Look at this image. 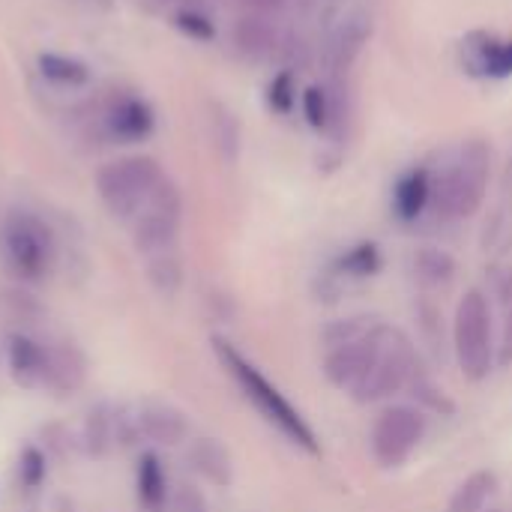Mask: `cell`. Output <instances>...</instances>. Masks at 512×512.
<instances>
[{
    "label": "cell",
    "mask_w": 512,
    "mask_h": 512,
    "mask_svg": "<svg viewBox=\"0 0 512 512\" xmlns=\"http://www.w3.org/2000/svg\"><path fill=\"white\" fill-rule=\"evenodd\" d=\"M213 351H216L219 363L225 366V372L234 378V384L243 390V396L255 405V411H258L270 426H276L291 444H297V447L306 450L309 456H318V453H321V444H318L312 426H309V423L303 420V414L285 399V393H282L273 381H267V375H264L252 360H246V357H243L228 339H222V336L213 339Z\"/></svg>",
    "instance_id": "obj_1"
},
{
    "label": "cell",
    "mask_w": 512,
    "mask_h": 512,
    "mask_svg": "<svg viewBox=\"0 0 512 512\" xmlns=\"http://www.w3.org/2000/svg\"><path fill=\"white\" fill-rule=\"evenodd\" d=\"M489 177H492V150L483 138H471L459 147V156L435 183L432 204L447 219H471L486 201Z\"/></svg>",
    "instance_id": "obj_2"
},
{
    "label": "cell",
    "mask_w": 512,
    "mask_h": 512,
    "mask_svg": "<svg viewBox=\"0 0 512 512\" xmlns=\"http://www.w3.org/2000/svg\"><path fill=\"white\" fill-rule=\"evenodd\" d=\"M0 255L6 270L27 285L45 282L57 261V243L45 219L27 210H12L0 225Z\"/></svg>",
    "instance_id": "obj_3"
},
{
    "label": "cell",
    "mask_w": 512,
    "mask_h": 512,
    "mask_svg": "<svg viewBox=\"0 0 512 512\" xmlns=\"http://www.w3.org/2000/svg\"><path fill=\"white\" fill-rule=\"evenodd\" d=\"M162 180L165 174L153 156H126L96 171V192L111 216L129 219L144 207V201Z\"/></svg>",
    "instance_id": "obj_4"
},
{
    "label": "cell",
    "mask_w": 512,
    "mask_h": 512,
    "mask_svg": "<svg viewBox=\"0 0 512 512\" xmlns=\"http://www.w3.org/2000/svg\"><path fill=\"white\" fill-rule=\"evenodd\" d=\"M453 348L459 369L468 381H483L495 363V339H492V306L483 291L471 288L453 321Z\"/></svg>",
    "instance_id": "obj_5"
},
{
    "label": "cell",
    "mask_w": 512,
    "mask_h": 512,
    "mask_svg": "<svg viewBox=\"0 0 512 512\" xmlns=\"http://www.w3.org/2000/svg\"><path fill=\"white\" fill-rule=\"evenodd\" d=\"M180 219H183V195L165 177L150 192L144 207L135 213V225H132L135 249L144 252V255L171 252V246L177 240V231H180Z\"/></svg>",
    "instance_id": "obj_6"
},
{
    "label": "cell",
    "mask_w": 512,
    "mask_h": 512,
    "mask_svg": "<svg viewBox=\"0 0 512 512\" xmlns=\"http://www.w3.org/2000/svg\"><path fill=\"white\" fill-rule=\"evenodd\" d=\"M426 438V417L417 408H387L372 426V456L381 468H399Z\"/></svg>",
    "instance_id": "obj_7"
},
{
    "label": "cell",
    "mask_w": 512,
    "mask_h": 512,
    "mask_svg": "<svg viewBox=\"0 0 512 512\" xmlns=\"http://www.w3.org/2000/svg\"><path fill=\"white\" fill-rule=\"evenodd\" d=\"M381 351H384L381 342H378L375 336L363 333V336H357V339H351V342L336 345V348L327 354V360H324V375H327V381H330L333 387H339V390H357V387L366 381V375L372 372V366L378 363Z\"/></svg>",
    "instance_id": "obj_8"
},
{
    "label": "cell",
    "mask_w": 512,
    "mask_h": 512,
    "mask_svg": "<svg viewBox=\"0 0 512 512\" xmlns=\"http://www.w3.org/2000/svg\"><path fill=\"white\" fill-rule=\"evenodd\" d=\"M135 423H138V432L159 447H177L189 438V417L177 405L162 402V399L141 402Z\"/></svg>",
    "instance_id": "obj_9"
},
{
    "label": "cell",
    "mask_w": 512,
    "mask_h": 512,
    "mask_svg": "<svg viewBox=\"0 0 512 512\" xmlns=\"http://www.w3.org/2000/svg\"><path fill=\"white\" fill-rule=\"evenodd\" d=\"M87 381V357L75 342H51L45 345V387L60 393V396H72L75 390H81Z\"/></svg>",
    "instance_id": "obj_10"
},
{
    "label": "cell",
    "mask_w": 512,
    "mask_h": 512,
    "mask_svg": "<svg viewBox=\"0 0 512 512\" xmlns=\"http://www.w3.org/2000/svg\"><path fill=\"white\" fill-rule=\"evenodd\" d=\"M105 123H108L111 138H117L123 144H135V141H147L153 135V129H156V111L141 96H120L108 108Z\"/></svg>",
    "instance_id": "obj_11"
},
{
    "label": "cell",
    "mask_w": 512,
    "mask_h": 512,
    "mask_svg": "<svg viewBox=\"0 0 512 512\" xmlns=\"http://www.w3.org/2000/svg\"><path fill=\"white\" fill-rule=\"evenodd\" d=\"M408 375H411V360L402 348H393V351H381L378 363L372 366V372L366 375V381L354 390V396L360 402H378V399H387L393 393H399L405 384H408Z\"/></svg>",
    "instance_id": "obj_12"
},
{
    "label": "cell",
    "mask_w": 512,
    "mask_h": 512,
    "mask_svg": "<svg viewBox=\"0 0 512 512\" xmlns=\"http://www.w3.org/2000/svg\"><path fill=\"white\" fill-rule=\"evenodd\" d=\"M6 366L18 387L36 390L45 387V345L27 333L6 336Z\"/></svg>",
    "instance_id": "obj_13"
},
{
    "label": "cell",
    "mask_w": 512,
    "mask_h": 512,
    "mask_svg": "<svg viewBox=\"0 0 512 512\" xmlns=\"http://www.w3.org/2000/svg\"><path fill=\"white\" fill-rule=\"evenodd\" d=\"M468 66L483 78H510L512 75V39H498L489 33H474L465 42Z\"/></svg>",
    "instance_id": "obj_14"
},
{
    "label": "cell",
    "mask_w": 512,
    "mask_h": 512,
    "mask_svg": "<svg viewBox=\"0 0 512 512\" xmlns=\"http://www.w3.org/2000/svg\"><path fill=\"white\" fill-rule=\"evenodd\" d=\"M189 465L195 474H201L207 483H213L219 489H228L234 483L231 453L216 438H195L189 444Z\"/></svg>",
    "instance_id": "obj_15"
},
{
    "label": "cell",
    "mask_w": 512,
    "mask_h": 512,
    "mask_svg": "<svg viewBox=\"0 0 512 512\" xmlns=\"http://www.w3.org/2000/svg\"><path fill=\"white\" fill-rule=\"evenodd\" d=\"M432 189H435V180H432L429 168H411L408 174H402L399 183H396V189H393L396 216L402 222L420 219L423 210L432 204Z\"/></svg>",
    "instance_id": "obj_16"
},
{
    "label": "cell",
    "mask_w": 512,
    "mask_h": 512,
    "mask_svg": "<svg viewBox=\"0 0 512 512\" xmlns=\"http://www.w3.org/2000/svg\"><path fill=\"white\" fill-rule=\"evenodd\" d=\"M135 495H138V504L147 512H162L168 504V474H165L162 459L153 450L141 453V459H138Z\"/></svg>",
    "instance_id": "obj_17"
},
{
    "label": "cell",
    "mask_w": 512,
    "mask_h": 512,
    "mask_svg": "<svg viewBox=\"0 0 512 512\" xmlns=\"http://www.w3.org/2000/svg\"><path fill=\"white\" fill-rule=\"evenodd\" d=\"M234 45L249 60H267L276 51V30L261 15H243L234 27Z\"/></svg>",
    "instance_id": "obj_18"
},
{
    "label": "cell",
    "mask_w": 512,
    "mask_h": 512,
    "mask_svg": "<svg viewBox=\"0 0 512 512\" xmlns=\"http://www.w3.org/2000/svg\"><path fill=\"white\" fill-rule=\"evenodd\" d=\"M36 66H39V75L57 87H84L90 81V69L84 60L78 57H69V54H57V51H45L36 57Z\"/></svg>",
    "instance_id": "obj_19"
},
{
    "label": "cell",
    "mask_w": 512,
    "mask_h": 512,
    "mask_svg": "<svg viewBox=\"0 0 512 512\" xmlns=\"http://www.w3.org/2000/svg\"><path fill=\"white\" fill-rule=\"evenodd\" d=\"M495 489H498V477L492 471H474L453 492L447 512H483Z\"/></svg>",
    "instance_id": "obj_20"
},
{
    "label": "cell",
    "mask_w": 512,
    "mask_h": 512,
    "mask_svg": "<svg viewBox=\"0 0 512 512\" xmlns=\"http://www.w3.org/2000/svg\"><path fill=\"white\" fill-rule=\"evenodd\" d=\"M84 450L93 459L108 456V450L117 444V426H114V411L108 405H96L90 408L87 420H84Z\"/></svg>",
    "instance_id": "obj_21"
},
{
    "label": "cell",
    "mask_w": 512,
    "mask_h": 512,
    "mask_svg": "<svg viewBox=\"0 0 512 512\" xmlns=\"http://www.w3.org/2000/svg\"><path fill=\"white\" fill-rule=\"evenodd\" d=\"M366 36H369V27H366L363 18H351V21L339 30V36H336V42H333V63H336L339 72H345V69L354 63V57L360 54Z\"/></svg>",
    "instance_id": "obj_22"
},
{
    "label": "cell",
    "mask_w": 512,
    "mask_h": 512,
    "mask_svg": "<svg viewBox=\"0 0 512 512\" xmlns=\"http://www.w3.org/2000/svg\"><path fill=\"white\" fill-rule=\"evenodd\" d=\"M414 270H417V276H420L423 285L438 288V285H447V282L453 279L456 264H453V258H450L447 252H441V249H423V252L417 255V261H414Z\"/></svg>",
    "instance_id": "obj_23"
},
{
    "label": "cell",
    "mask_w": 512,
    "mask_h": 512,
    "mask_svg": "<svg viewBox=\"0 0 512 512\" xmlns=\"http://www.w3.org/2000/svg\"><path fill=\"white\" fill-rule=\"evenodd\" d=\"M303 114H306V123L318 132H324L333 123V96L327 93V87L309 84L303 90Z\"/></svg>",
    "instance_id": "obj_24"
},
{
    "label": "cell",
    "mask_w": 512,
    "mask_h": 512,
    "mask_svg": "<svg viewBox=\"0 0 512 512\" xmlns=\"http://www.w3.org/2000/svg\"><path fill=\"white\" fill-rule=\"evenodd\" d=\"M213 135H216V144H219L222 156L228 162H234L240 156V123L222 105H213Z\"/></svg>",
    "instance_id": "obj_25"
},
{
    "label": "cell",
    "mask_w": 512,
    "mask_h": 512,
    "mask_svg": "<svg viewBox=\"0 0 512 512\" xmlns=\"http://www.w3.org/2000/svg\"><path fill=\"white\" fill-rule=\"evenodd\" d=\"M339 270H345L348 276H357V279L375 276L381 270V252H378V246L375 243H357L354 249H348L339 258Z\"/></svg>",
    "instance_id": "obj_26"
},
{
    "label": "cell",
    "mask_w": 512,
    "mask_h": 512,
    "mask_svg": "<svg viewBox=\"0 0 512 512\" xmlns=\"http://www.w3.org/2000/svg\"><path fill=\"white\" fill-rule=\"evenodd\" d=\"M48 480V459L39 447H24L18 456V483L24 492H36Z\"/></svg>",
    "instance_id": "obj_27"
},
{
    "label": "cell",
    "mask_w": 512,
    "mask_h": 512,
    "mask_svg": "<svg viewBox=\"0 0 512 512\" xmlns=\"http://www.w3.org/2000/svg\"><path fill=\"white\" fill-rule=\"evenodd\" d=\"M150 282L156 285L159 294H174L180 288V282H183L180 261L171 252L150 255Z\"/></svg>",
    "instance_id": "obj_28"
},
{
    "label": "cell",
    "mask_w": 512,
    "mask_h": 512,
    "mask_svg": "<svg viewBox=\"0 0 512 512\" xmlns=\"http://www.w3.org/2000/svg\"><path fill=\"white\" fill-rule=\"evenodd\" d=\"M267 105H270V111H276L282 117H288L294 111V105H297V84H294V75L288 69L276 72L273 81L267 84Z\"/></svg>",
    "instance_id": "obj_29"
},
{
    "label": "cell",
    "mask_w": 512,
    "mask_h": 512,
    "mask_svg": "<svg viewBox=\"0 0 512 512\" xmlns=\"http://www.w3.org/2000/svg\"><path fill=\"white\" fill-rule=\"evenodd\" d=\"M174 24H177V30H183L189 39H198V42H210L216 36L213 21L201 9H177L174 12Z\"/></svg>",
    "instance_id": "obj_30"
},
{
    "label": "cell",
    "mask_w": 512,
    "mask_h": 512,
    "mask_svg": "<svg viewBox=\"0 0 512 512\" xmlns=\"http://www.w3.org/2000/svg\"><path fill=\"white\" fill-rule=\"evenodd\" d=\"M174 510L177 512H210L207 510V501L198 489L192 486H180L177 495H174Z\"/></svg>",
    "instance_id": "obj_31"
},
{
    "label": "cell",
    "mask_w": 512,
    "mask_h": 512,
    "mask_svg": "<svg viewBox=\"0 0 512 512\" xmlns=\"http://www.w3.org/2000/svg\"><path fill=\"white\" fill-rule=\"evenodd\" d=\"M57 512H75V507H72L66 498H60V501H57Z\"/></svg>",
    "instance_id": "obj_32"
},
{
    "label": "cell",
    "mask_w": 512,
    "mask_h": 512,
    "mask_svg": "<svg viewBox=\"0 0 512 512\" xmlns=\"http://www.w3.org/2000/svg\"><path fill=\"white\" fill-rule=\"evenodd\" d=\"M483 512H486V510H483ZM489 512H498V510H489Z\"/></svg>",
    "instance_id": "obj_33"
}]
</instances>
